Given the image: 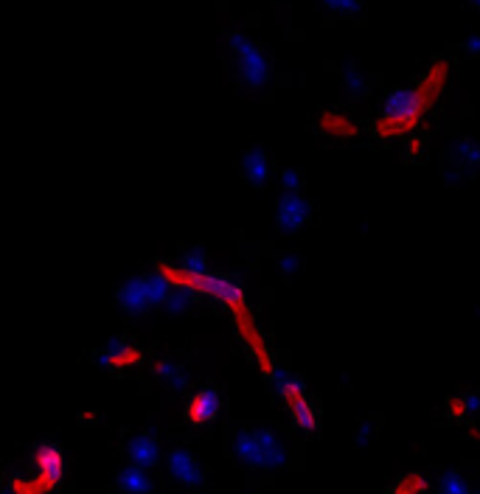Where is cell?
I'll use <instances>...</instances> for the list:
<instances>
[{"instance_id": "9", "label": "cell", "mask_w": 480, "mask_h": 494, "mask_svg": "<svg viewBox=\"0 0 480 494\" xmlns=\"http://www.w3.org/2000/svg\"><path fill=\"white\" fill-rule=\"evenodd\" d=\"M216 413H219V391L216 388H203L188 399L186 416L191 424H197V427L211 424L216 419Z\"/></svg>"}, {"instance_id": "26", "label": "cell", "mask_w": 480, "mask_h": 494, "mask_svg": "<svg viewBox=\"0 0 480 494\" xmlns=\"http://www.w3.org/2000/svg\"><path fill=\"white\" fill-rule=\"evenodd\" d=\"M371 435H374V424H371V421L360 424V430H357V444H360V447H365V444L371 441Z\"/></svg>"}, {"instance_id": "29", "label": "cell", "mask_w": 480, "mask_h": 494, "mask_svg": "<svg viewBox=\"0 0 480 494\" xmlns=\"http://www.w3.org/2000/svg\"><path fill=\"white\" fill-rule=\"evenodd\" d=\"M466 4H469L472 9H477V12H480V0H466Z\"/></svg>"}, {"instance_id": "2", "label": "cell", "mask_w": 480, "mask_h": 494, "mask_svg": "<svg viewBox=\"0 0 480 494\" xmlns=\"http://www.w3.org/2000/svg\"><path fill=\"white\" fill-rule=\"evenodd\" d=\"M228 45L234 51V65L247 91H264L270 84V60L259 43H253L245 32H231Z\"/></svg>"}, {"instance_id": "6", "label": "cell", "mask_w": 480, "mask_h": 494, "mask_svg": "<svg viewBox=\"0 0 480 494\" xmlns=\"http://www.w3.org/2000/svg\"><path fill=\"white\" fill-rule=\"evenodd\" d=\"M34 467H37V483L43 489H53L62 480L65 472V460H62V450L56 444H43L34 452Z\"/></svg>"}, {"instance_id": "28", "label": "cell", "mask_w": 480, "mask_h": 494, "mask_svg": "<svg viewBox=\"0 0 480 494\" xmlns=\"http://www.w3.org/2000/svg\"><path fill=\"white\" fill-rule=\"evenodd\" d=\"M464 51L472 53V56H480V34H472L464 40Z\"/></svg>"}, {"instance_id": "12", "label": "cell", "mask_w": 480, "mask_h": 494, "mask_svg": "<svg viewBox=\"0 0 480 494\" xmlns=\"http://www.w3.org/2000/svg\"><path fill=\"white\" fill-rule=\"evenodd\" d=\"M119 306L130 315H140L152 306L149 293H147V281L144 278H127L119 286Z\"/></svg>"}, {"instance_id": "5", "label": "cell", "mask_w": 480, "mask_h": 494, "mask_svg": "<svg viewBox=\"0 0 480 494\" xmlns=\"http://www.w3.org/2000/svg\"><path fill=\"white\" fill-rule=\"evenodd\" d=\"M309 219V202L301 194H284L278 199L275 225L281 234H298Z\"/></svg>"}, {"instance_id": "23", "label": "cell", "mask_w": 480, "mask_h": 494, "mask_svg": "<svg viewBox=\"0 0 480 494\" xmlns=\"http://www.w3.org/2000/svg\"><path fill=\"white\" fill-rule=\"evenodd\" d=\"M180 267H183L186 273H208V265H206V253H203L200 247H194V250L183 253V258H180Z\"/></svg>"}, {"instance_id": "8", "label": "cell", "mask_w": 480, "mask_h": 494, "mask_svg": "<svg viewBox=\"0 0 480 494\" xmlns=\"http://www.w3.org/2000/svg\"><path fill=\"white\" fill-rule=\"evenodd\" d=\"M318 130H321V135L334 138V140H351V138L360 135V124L343 110H326V112H321Z\"/></svg>"}, {"instance_id": "21", "label": "cell", "mask_w": 480, "mask_h": 494, "mask_svg": "<svg viewBox=\"0 0 480 494\" xmlns=\"http://www.w3.org/2000/svg\"><path fill=\"white\" fill-rule=\"evenodd\" d=\"M278 183H281V189H284V194H298L303 186V174H301V169L287 166V169H281Z\"/></svg>"}, {"instance_id": "13", "label": "cell", "mask_w": 480, "mask_h": 494, "mask_svg": "<svg viewBox=\"0 0 480 494\" xmlns=\"http://www.w3.org/2000/svg\"><path fill=\"white\" fill-rule=\"evenodd\" d=\"M242 174H245V180L250 186L264 189L267 180H270V174H273V163H270V158L259 147H253V150H247L242 155Z\"/></svg>"}, {"instance_id": "30", "label": "cell", "mask_w": 480, "mask_h": 494, "mask_svg": "<svg viewBox=\"0 0 480 494\" xmlns=\"http://www.w3.org/2000/svg\"><path fill=\"white\" fill-rule=\"evenodd\" d=\"M475 494H480V489H477V491H475Z\"/></svg>"}, {"instance_id": "27", "label": "cell", "mask_w": 480, "mask_h": 494, "mask_svg": "<svg viewBox=\"0 0 480 494\" xmlns=\"http://www.w3.org/2000/svg\"><path fill=\"white\" fill-rule=\"evenodd\" d=\"M281 270H284L287 276H293V273L298 270V258H295L293 253H287V256H281Z\"/></svg>"}, {"instance_id": "4", "label": "cell", "mask_w": 480, "mask_h": 494, "mask_svg": "<svg viewBox=\"0 0 480 494\" xmlns=\"http://www.w3.org/2000/svg\"><path fill=\"white\" fill-rule=\"evenodd\" d=\"M168 475H172L180 486H188V489H200L206 483V472L203 467L197 463V458L186 450V447H178L172 455H168Z\"/></svg>"}, {"instance_id": "14", "label": "cell", "mask_w": 480, "mask_h": 494, "mask_svg": "<svg viewBox=\"0 0 480 494\" xmlns=\"http://www.w3.org/2000/svg\"><path fill=\"white\" fill-rule=\"evenodd\" d=\"M140 360H144V354H140V348L124 343V340H110V345L104 348V352L99 354V363L104 368H132L138 365Z\"/></svg>"}, {"instance_id": "18", "label": "cell", "mask_w": 480, "mask_h": 494, "mask_svg": "<svg viewBox=\"0 0 480 494\" xmlns=\"http://www.w3.org/2000/svg\"><path fill=\"white\" fill-rule=\"evenodd\" d=\"M155 373L160 376V380L172 388V391H183L186 388V371H183V365L180 363H175V360H160V363H155Z\"/></svg>"}, {"instance_id": "16", "label": "cell", "mask_w": 480, "mask_h": 494, "mask_svg": "<svg viewBox=\"0 0 480 494\" xmlns=\"http://www.w3.org/2000/svg\"><path fill=\"white\" fill-rule=\"evenodd\" d=\"M453 158L464 171H480V143L472 138H458L453 143Z\"/></svg>"}, {"instance_id": "7", "label": "cell", "mask_w": 480, "mask_h": 494, "mask_svg": "<svg viewBox=\"0 0 480 494\" xmlns=\"http://www.w3.org/2000/svg\"><path fill=\"white\" fill-rule=\"evenodd\" d=\"M449 71H453V65H449V60H436L430 68H427V73L418 79V84H416V91H418V96L425 99V104L433 110V104L441 99V93H444V87H446V82H449Z\"/></svg>"}, {"instance_id": "1", "label": "cell", "mask_w": 480, "mask_h": 494, "mask_svg": "<svg viewBox=\"0 0 480 494\" xmlns=\"http://www.w3.org/2000/svg\"><path fill=\"white\" fill-rule=\"evenodd\" d=\"M427 110L430 107L418 96L416 87H399V91L388 93L379 121L374 124V132H377V138H385V140L408 138L421 124Z\"/></svg>"}, {"instance_id": "20", "label": "cell", "mask_w": 480, "mask_h": 494, "mask_svg": "<svg viewBox=\"0 0 480 494\" xmlns=\"http://www.w3.org/2000/svg\"><path fill=\"white\" fill-rule=\"evenodd\" d=\"M323 9L337 17H360L362 15V0H321Z\"/></svg>"}, {"instance_id": "15", "label": "cell", "mask_w": 480, "mask_h": 494, "mask_svg": "<svg viewBox=\"0 0 480 494\" xmlns=\"http://www.w3.org/2000/svg\"><path fill=\"white\" fill-rule=\"evenodd\" d=\"M116 486H119L121 494H149L152 491V478L147 475L144 467H135V463H130V467L119 470Z\"/></svg>"}, {"instance_id": "19", "label": "cell", "mask_w": 480, "mask_h": 494, "mask_svg": "<svg viewBox=\"0 0 480 494\" xmlns=\"http://www.w3.org/2000/svg\"><path fill=\"white\" fill-rule=\"evenodd\" d=\"M438 494H472V489L461 472H444L438 478Z\"/></svg>"}, {"instance_id": "25", "label": "cell", "mask_w": 480, "mask_h": 494, "mask_svg": "<svg viewBox=\"0 0 480 494\" xmlns=\"http://www.w3.org/2000/svg\"><path fill=\"white\" fill-rule=\"evenodd\" d=\"M453 411L466 416V413H477L480 411V396L477 393H464L458 399H453Z\"/></svg>"}, {"instance_id": "17", "label": "cell", "mask_w": 480, "mask_h": 494, "mask_svg": "<svg viewBox=\"0 0 480 494\" xmlns=\"http://www.w3.org/2000/svg\"><path fill=\"white\" fill-rule=\"evenodd\" d=\"M287 408H290L293 421L298 424V430H303V432H315L318 430V411H315V404L309 402V396H301V399L290 402Z\"/></svg>"}, {"instance_id": "22", "label": "cell", "mask_w": 480, "mask_h": 494, "mask_svg": "<svg viewBox=\"0 0 480 494\" xmlns=\"http://www.w3.org/2000/svg\"><path fill=\"white\" fill-rule=\"evenodd\" d=\"M191 306V293L188 289H172V295L166 298V304H163V309L168 312V315H180V312H186Z\"/></svg>"}, {"instance_id": "11", "label": "cell", "mask_w": 480, "mask_h": 494, "mask_svg": "<svg viewBox=\"0 0 480 494\" xmlns=\"http://www.w3.org/2000/svg\"><path fill=\"white\" fill-rule=\"evenodd\" d=\"M256 432H259V444H262V455H264V470H281L290 458L284 439L267 424H259Z\"/></svg>"}, {"instance_id": "10", "label": "cell", "mask_w": 480, "mask_h": 494, "mask_svg": "<svg viewBox=\"0 0 480 494\" xmlns=\"http://www.w3.org/2000/svg\"><path fill=\"white\" fill-rule=\"evenodd\" d=\"M124 447H127V455H130V460L135 463V467H144V470L158 467L160 447H158V441L152 439L149 432H135V435H130Z\"/></svg>"}, {"instance_id": "3", "label": "cell", "mask_w": 480, "mask_h": 494, "mask_svg": "<svg viewBox=\"0 0 480 494\" xmlns=\"http://www.w3.org/2000/svg\"><path fill=\"white\" fill-rule=\"evenodd\" d=\"M231 452L247 470H264V455L256 427H236L231 435Z\"/></svg>"}, {"instance_id": "24", "label": "cell", "mask_w": 480, "mask_h": 494, "mask_svg": "<svg viewBox=\"0 0 480 494\" xmlns=\"http://www.w3.org/2000/svg\"><path fill=\"white\" fill-rule=\"evenodd\" d=\"M343 84L349 87V93H362L365 91V76L360 73V68L354 63H349L343 68Z\"/></svg>"}]
</instances>
